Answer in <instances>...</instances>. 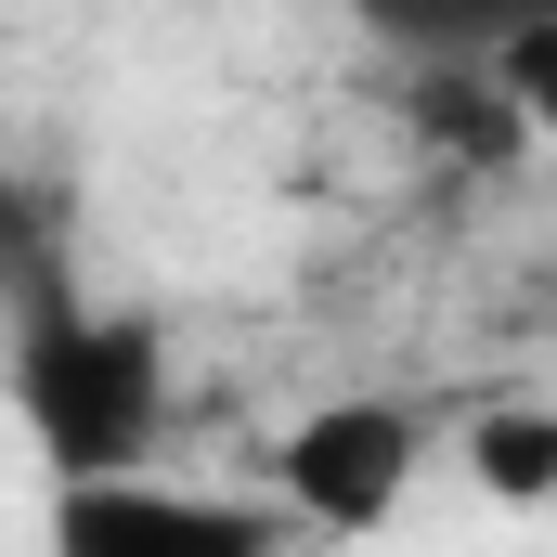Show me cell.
<instances>
[{
    "label": "cell",
    "mask_w": 557,
    "mask_h": 557,
    "mask_svg": "<svg viewBox=\"0 0 557 557\" xmlns=\"http://www.w3.org/2000/svg\"><path fill=\"white\" fill-rule=\"evenodd\" d=\"M0 389L39 441L52 493H104V480H156V441L182 416V376H169V324L117 311V298H13V337H0Z\"/></svg>",
    "instance_id": "6da1fadb"
},
{
    "label": "cell",
    "mask_w": 557,
    "mask_h": 557,
    "mask_svg": "<svg viewBox=\"0 0 557 557\" xmlns=\"http://www.w3.org/2000/svg\"><path fill=\"white\" fill-rule=\"evenodd\" d=\"M428 441H441L428 403H403V389H337V403H311L273 441V506L311 519V532H337V545H363V532L403 519V493L428 480Z\"/></svg>",
    "instance_id": "7a4b0ae2"
},
{
    "label": "cell",
    "mask_w": 557,
    "mask_h": 557,
    "mask_svg": "<svg viewBox=\"0 0 557 557\" xmlns=\"http://www.w3.org/2000/svg\"><path fill=\"white\" fill-rule=\"evenodd\" d=\"M52 557H285V519L234 493L104 480V493H52Z\"/></svg>",
    "instance_id": "3957f363"
},
{
    "label": "cell",
    "mask_w": 557,
    "mask_h": 557,
    "mask_svg": "<svg viewBox=\"0 0 557 557\" xmlns=\"http://www.w3.org/2000/svg\"><path fill=\"white\" fill-rule=\"evenodd\" d=\"M467 493L480 506H557V403H493L467 416Z\"/></svg>",
    "instance_id": "277c9868"
},
{
    "label": "cell",
    "mask_w": 557,
    "mask_h": 557,
    "mask_svg": "<svg viewBox=\"0 0 557 557\" xmlns=\"http://www.w3.org/2000/svg\"><path fill=\"white\" fill-rule=\"evenodd\" d=\"M480 78H493V104H506L532 143H557V13L493 26V39H480Z\"/></svg>",
    "instance_id": "5b68a950"
}]
</instances>
